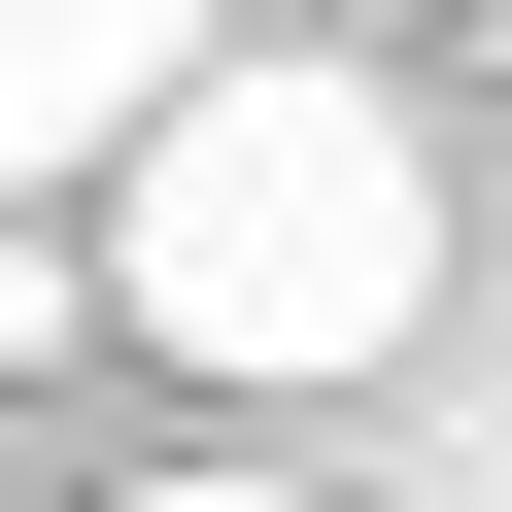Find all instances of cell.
<instances>
[{"label": "cell", "mask_w": 512, "mask_h": 512, "mask_svg": "<svg viewBox=\"0 0 512 512\" xmlns=\"http://www.w3.org/2000/svg\"><path fill=\"white\" fill-rule=\"evenodd\" d=\"M103 308H137L171 376H410V308H444V137H410L376 69H274V35H239V69L103 171Z\"/></svg>", "instance_id": "6da1fadb"}, {"label": "cell", "mask_w": 512, "mask_h": 512, "mask_svg": "<svg viewBox=\"0 0 512 512\" xmlns=\"http://www.w3.org/2000/svg\"><path fill=\"white\" fill-rule=\"evenodd\" d=\"M205 69H239V0H0V205L35 171H137Z\"/></svg>", "instance_id": "7a4b0ae2"}, {"label": "cell", "mask_w": 512, "mask_h": 512, "mask_svg": "<svg viewBox=\"0 0 512 512\" xmlns=\"http://www.w3.org/2000/svg\"><path fill=\"white\" fill-rule=\"evenodd\" d=\"M137 512H308V478H137Z\"/></svg>", "instance_id": "3957f363"}]
</instances>
